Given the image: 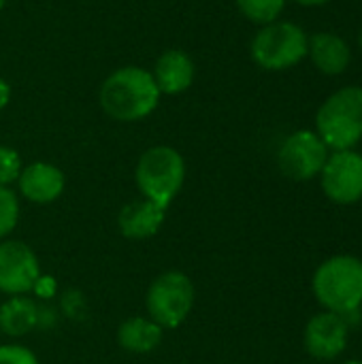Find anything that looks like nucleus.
<instances>
[{"instance_id": "obj_24", "label": "nucleus", "mask_w": 362, "mask_h": 364, "mask_svg": "<svg viewBox=\"0 0 362 364\" xmlns=\"http://www.w3.org/2000/svg\"><path fill=\"white\" fill-rule=\"evenodd\" d=\"M4 4H6V0H0V9H2Z\"/></svg>"}, {"instance_id": "obj_1", "label": "nucleus", "mask_w": 362, "mask_h": 364, "mask_svg": "<svg viewBox=\"0 0 362 364\" xmlns=\"http://www.w3.org/2000/svg\"><path fill=\"white\" fill-rule=\"evenodd\" d=\"M98 100L111 119L139 122L156 111L160 102V90L149 70L124 66L102 81Z\"/></svg>"}, {"instance_id": "obj_7", "label": "nucleus", "mask_w": 362, "mask_h": 364, "mask_svg": "<svg viewBox=\"0 0 362 364\" xmlns=\"http://www.w3.org/2000/svg\"><path fill=\"white\" fill-rule=\"evenodd\" d=\"M277 160L284 175L297 181H307L324 168L329 160V147L316 132L299 130L284 141Z\"/></svg>"}, {"instance_id": "obj_5", "label": "nucleus", "mask_w": 362, "mask_h": 364, "mask_svg": "<svg viewBox=\"0 0 362 364\" xmlns=\"http://www.w3.org/2000/svg\"><path fill=\"white\" fill-rule=\"evenodd\" d=\"M307 55V34L292 21H271L252 41V58L267 70H286Z\"/></svg>"}, {"instance_id": "obj_17", "label": "nucleus", "mask_w": 362, "mask_h": 364, "mask_svg": "<svg viewBox=\"0 0 362 364\" xmlns=\"http://www.w3.org/2000/svg\"><path fill=\"white\" fill-rule=\"evenodd\" d=\"M286 0H237L239 11L254 23H271L277 21V17L284 11Z\"/></svg>"}, {"instance_id": "obj_20", "label": "nucleus", "mask_w": 362, "mask_h": 364, "mask_svg": "<svg viewBox=\"0 0 362 364\" xmlns=\"http://www.w3.org/2000/svg\"><path fill=\"white\" fill-rule=\"evenodd\" d=\"M0 364H38V360L28 348L0 346Z\"/></svg>"}, {"instance_id": "obj_23", "label": "nucleus", "mask_w": 362, "mask_h": 364, "mask_svg": "<svg viewBox=\"0 0 362 364\" xmlns=\"http://www.w3.org/2000/svg\"><path fill=\"white\" fill-rule=\"evenodd\" d=\"M358 43H361V47H362V28H361V34H358Z\"/></svg>"}, {"instance_id": "obj_3", "label": "nucleus", "mask_w": 362, "mask_h": 364, "mask_svg": "<svg viewBox=\"0 0 362 364\" xmlns=\"http://www.w3.org/2000/svg\"><path fill=\"white\" fill-rule=\"evenodd\" d=\"M314 294L337 316L358 311L362 305V260L352 256L326 260L314 275Z\"/></svg>"}, {"instance_id": "obj_25", "label": "nucleus", "mask_w": 362, "mask_h": 364, "mask_svg": "<svg viewBox=\"0 0 362 364\" xmlns=\"http://www.w3.org/2000/svg\"><path fill=\"white\" fill-rule=\"evenodd\" d=\"M346 364H362L361 360H354V363H346Z\"/></svg>"}, {"instance_id": "obj_12", "label": "nucleus", "mask_w": 362, "mask_h": 364, "mask_svg": "<svg viewBox=\"0 0 362 364\" xmlns=\"http://www.w3.org/2000/svg\"><path fill=\"white\" fill-rule=\"evenodd\" d=\"M160 94H181L194 81V62L183 49H166L151 70Z\"/></svg>"}, {"instance_id": "obj_6", "label": "nucleus", "mask_w": 362, "mask_h": 364, "mask_svg": "<svg viewBox=\"0 0 362 364\" xmlns=\"http://www.w3.org/2000/svg\"><path fill=\"white\" fill-rule=\"evenodd\" d=\"M194 307V286L186 273H162L147 292L149 318L162 328H177L186 322Z\"/></svg>"}, {"instance_id": "obj_15", "label": "nucleus", "mask_w": 362, "mask_h": 364, "mask_svg": "<svg viewBox=\"0 0 362 364\" xmlns=\"http://www.w3.org/2000/svg\"><path fill=\"white\" fill-rule=\"evenodd\" d=\"M164 328L158 326L151 318H130L117 328V343L132 354L154 352L162 341Z\"/></svg>"}, {"instance_id": "obj_9", "label": "nucleus", "mask_w": 362, "mask_h": 364, "mask_svg": "<svg viewBox=\"0 0 362 364\" xmlns=\"http://www.w3.org/2000/svg\"><path fill=\"white\" fill-rule=\"evenodd\" d=\"M41 279V267L36 254L21 241L0 243V292L26 294Z\"/></svg>"}, {"instance_id": "obj_4", "label": "nucleus", "mask_w": 362, "mask_h": 364, "mask_svg": "<svg viewBox=\"0 0 362 364\" xmlns=\"http://www.w3.org/2000/svg\"><path fill=\"white\" fill-rule=\"evenodd\" d=\"M134 179L143 198L166 209L183 186L186 162L177 149L169 145H156L139 158Z\"/></svg>"}, {"instance_id": "obj_13", "label": "nucleus", "mask_w": 362, "mask_h": 364, "mask_svg": "<svg viewBox=\"0 0 362 364\" xmlns=\"http://www.w3.org/2000/svg\"><path fill=\"white\" fill-rule=\"evenodd\" d=\"M164 220H166L164 207H160L147 198H141V200L128 203L119 211L117 224H119L122 235L128 239H149L162 228Z\"/></svg>"}, {"instance_id": "obj_14", "label": "nucleus", "mask_w": 362, "mask_h": 364, "mask_svg": "<svg viewBox=\"0 0 362 364\" xmlns=\"http://www.w3.org/2000/svg\"><path fill=\"white\" fill-rule=\"evenodd\" d=\"M307 53L324 75H341L350 64L348 43L331 32H316L307 38Z\"/></svg>"}, {"instance_id": "obj_2", "label": "nucleus", "mask_w": 362, "mask_h": 364, "mask_svg": "<svg viewBox=\"0 0 362 364\" xmlns=\"http://www.w3.org/2000/svg\"><path fill=\"white\" fill-rule=\"evenodd\" d=\"M318 136L335 151L352 149L362 139V87H341L324 100L316 115Z\"/></svg>"}, {"instance_id": "obj_22", "label": "nucleus", "mask_w": 362, "mask_h": 364, "mask_svg": "<svg viewBox=\"0 0 362 364\" xmlns=\"http://www.w3.org/2000/svg\"><path fill=\"white\" fill-rule=\"evenodd\" d=\"M294 2H299V4H303V6H320V4H326V2H331V0H294Z\"/></svg>"}, {"instance_id": "obj_10", "label": "nucleus", "mask_w": 362, "mask_h": 364, "mask_svg": "<svg viewBox=\"0 0 362 364\" xmlns=\"http://www.w3.org/2000/svg\"><path fill=\"white\" fill-rule=\"evenodd\" d=\"M348 324L341 316L329 311L309 320L305 328V348L314 358L331 360L346 350Z\"/></svg>"}, {"instance_id": "obj_16", "label": "nucleus", "mask_w": 362, "mask_h": 364, "mask_svg": "<svg viewBox=\"0 0 362 364\" xmlns=\"http://www.w3.org/2000/svg\"><path fill=\"white\" fill-rule=\"evenodd\" d=\"M36 320H38L36 305L30 299L13 296L0 307V328L6 335H13V337L26 335L36 326Z\"/></svg>"}, {"instance_id": "obj_21", "label": "nucleus", "mask_w": 362, "mask_h": 364, "mask_svg": "<svg viewBox=\"0 0 362 364\" xmlns=\"http://www.w3.org/2000/svg\"><path fill=\"white\" fill-rule=\"evenodd\" d=\"M11 100V85L0 77V109H4Z\"/></svg>"}, {"instance_id": "obj_19", "label": "nucleus", "mask_w": 362, "mask_h": 364, "mask_svg": "<svg viewBox=\"0 0 362 364\" xmlns=\"http://www.w3.org/2000/svg\"><path fill=\"white\" fill-rule=\"evenodd\" d=\"M21 158L13 147L0 145V186H11L13 181L19 179L21 173Z\"/></svg>"}, {"instance_id": "obj_11", "label": "nucleus", "mask_w": 362, "mask_h": 364, "mask_svg": "<svg viewBox=\"0 0 362 364\" xmlns=\"http://www.w3.org/2000/svg\"><path fill=\"white\" fill-rule=\"evenodd\" d=\"M19 192L30 203L47 205L64 192V173L49 162H32L19 173Z\"/></svg>"}, {"instance_id": "obj_18", "label": "nucleus", "mask_w": 362, "mask_h": 364, "mask_svg": "<svg viewBox=\"0 0 362 364\" xmlns=\"http://www.w3.org/2000/svg\"><path fill=\"white\" fill-rule=\"evenodd\" d=\"M17 220H19L17 194L11 188L0 186V239L13 232V228L17 226Z\"/></svg>"}, {"instance_id": "obj_8", "label": "nucleus", "mask_w": 362, "mask_h": 364, "mask_svg": "<svg viewBox=\"0 0 362 364\" xmlns=\"http://www.w3.org/2000/svg\"><path fill=\"white\" fill-rule=\"evenodd\" d=\"M322 173V188L324 194L339 203V205H352L362 198V156L344 149L329 156Z\"/></svg>"}]
</instances>
